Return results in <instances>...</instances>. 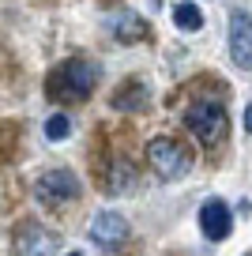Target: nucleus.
Wrapping results in <instances>:
<instances>
[{"mask_svg": "<svg viewBox=\"0 0 252 256\" xmlns=\"http://www.w3.org/2000/svg\"><path fill=\"white\" fill-rule=\"evenodd\" d=\"M184 124L192 128V136L200 140V144H222L226 140V128H230V120H226V110H222L218 102H196L188 113H184Z\"/></svg>", "mask_w": 252, "mask_h": 256, "instance_id": "f257e3e1", "label": "nucleus"}, {"mask_svg": "<svg viewBox=\"0 0 252 256\" xmlns=\"http://www.w3.org/2000/svg\"><path fill=\"white\" fill-rule=\"evenodd\" d=\"M147 166L154 170L162 181H177V177H184L192 170V158H188V151H184L181 144H174V140H150V147H147Z\"/></svg>", "mask_w": 252, "mask_h": 256, "instance_id": "f03ea898", "label": "nucleus"}, {"mask_svg": "<svg viewBox=\"0 0 252 256\" xmlns=\"http://www.w3.org/2000/svg\"><path fill=\"white\" fill-rule=\"evenodd\" d=\"M56 90H60V98H87L90 90H94L98 83V68L90 60H68L56 72Z\"/></svg>", "mask_w": 252, "mask_h": 256, "instance_id": "7ed1b4c3", "label": "nucleus"}, {"mask_svg": "<svg viewBox=\"0 0 252 256\" xmlns=\"http://www.w3.org/2000/svg\"><path fill=\"white\" fill-rule=\"evenodd\" d=\"M34 196H38L42 204H49V208H56V204H68V200L79 196V181L68 174V170H49V174H42Z\"/></svg>", "mask_w": 252, "mask_h": 256, "instance_id": "20e7f679", "label": "nucleus"}, {"mask_svg": "<svg viewBox=\"0 0 252 256\" xmlns=\"http://www.w3.org/2000/svg\"><path fill=\"white\" fill-rule=\"evenodd\" d=\"M16 248H19V256H56L60 252V238L38 222H26V226H19Z\"/></svg>", "mask_w": 252, "mask_h": 256, "instance_id": "39448f33", "label": "nucleus"}, {"mask_svg": "<svg viewBox=\"0 0 252 256\" xmlns=\"http://www.w3.org/2000/svg\"><path fill=\"white\" fill-rule=\"evenodd\" d=\"M230 56L237 68H252V16L234 12L230 16Z\"/></svg>", "mask_w": 252, "mask_h": 256, "instance_id": "423d86ee", "label": "nucleus"}, {"mask_svg": "<svg viewBox=\"0 0 252 256\" xmlns=\"http://www.w3.org/2000/svg\"><path fill=\"white\" fill-rule=\"evenodd\" d=\"M90 238L102 248H117V245L128 241V222L117 211H102V215H94V222H90Z\"/></svg>", "mask_w": 252, "mask_h": 256, "instance_id": "0eeeda50", "label": "nucleus"}, {"mask_svg": "<svg viewBox=\"0 0 252 256\" xmlns=\"http://www.w3.org/2000/svg\"><path fill=\"white\" fill-rule=\"evenodd\" d=\"M230 226H234V215H230V208L222 200H207L204 208H200V230L211 241H222L230 234Z\"/></svg>", "mask_w": 252, "mask_h": 256, "instance_id": "6e6552de", "label": "nucleus"}, {"mask_svg": "<svg viewBox=\"0 0 252 256\" xmlns=\"http://www.w3.org/2000/svg\"><path fill=\"white\" fill-rule=\"evenodd\" d=\"M110 30L117 34L120 42H143L147 38V23H143L140 12H132V8H120L117 16H110Z\"/></svg>", "mask_w": 252, "mask_h": 256, "instance_id": "1a4fd4ad", "label": "nucleus"}, {"mask_svg": "<svg viewBox=\"0 0 252 256\" xmlns=\"http://www.w3.org/2000/svg\"><path fill=\"white\" fill-rule=\"evenodd\" d=\"M143 106H147V83H140V80H132L124 90H117V94H113V110H120V113L143 110Z\"/></svg>", "mask_w": 252, "mask_h": 256, "instance_id": "9d476101", "label": "nucleus"}, {"mask_svg": "<svg viewBox=\"0 0 252 256\" xmlns=\"http://www.w3.org/2000/svg\"><path fill=\"white\" fill-rule=\"evenodd\" d=\"M174 23L181 26V30H200V26H204V16H200V8L196 4H192V0H181V4H177L174 8Z\"/></svg>", "mask_w": 252, "mask_h": 256, "instance_id": "9b49d317", "label": "nucleus"}, {"mask_svg": "<svg viewBox=\"0 0 252 256\" xmlns=\"http://www.w3.org/2000/svg\"><path fill=\"white\" fill-rule=\"evenodd\" d=\"M136 184V174H132V166H128L124 158L120 162H113V170H110V181H106V188L110 192H128Z\"/></svg>", "mask_w": 252, "mask_h": 256, "instance_id": "f8f14e48", "label": "nucleus"}, {"mask_svg": "<svg viewBox=\"0 0 252 256\" xmlns=\"http://www.w3.org/2000/svg\"><path fill=\"white\" fill-rule=\"evenodd\" d=\"M68 132H72V120L64 117V113H53V117L46 120V136L49 140H64Z\"/></svg>", "mask_w": 252, "mask_h": 256, "instance_id": "ddd939ff", "label": "nucleus"}, {"mask_svg": "<svg viewBox=\"0 0 252 256\" xmlns=\"http://www.w3.org/2000/svg\"><path fill=\"white\" fill-rule=\"evenodd\" d=\"M244 128L252 132V102H248V110H244Z\"/></svg>", "mask_w": 252, "mask_h": 256, "instance_id": "4468645a", "label": "nucleus"}, {"mask_svg": "<svg viewBox=\"0 0 252 256\" xmlns=\"http://www.w3.org/2000/svg\"><path fill=\"white\" fill-rule=\"evenodd\" d=\"M68 256H79V252H68Z\"/></svg>", "mask_w": 252, "mask_h": 256, "instance_id": "2eb2a0df", "label": "nucleus"}, {"mask_svg": "<svg viewBox=\"0 0 252 256\" xmlns=\"http://www.w3.org/2000/svg\"><path fill=\"white\" fill-rule=\"evenodd\" d=\"M248 256H252V252H248Z\"/></svg>", "mask_w": 252, "mask_h": 256, "instance_id": "dca6fc26", "label": "nucleus"}]
</instances>
